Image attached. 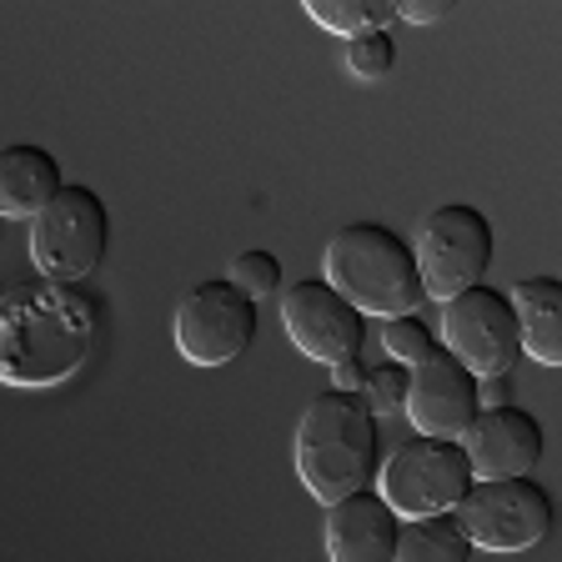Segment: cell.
I'll return each mask as SVG.
<instances>
[{"label": "cell", "mask_w": 562, "mask_h": 562, "mask_svg": "<svg viewBox=\"0 0 562 562\" xmlns=\"http://www.w3.org/2000/svg\"><path fill=\"white\" fill-rule=\"evenodd\" d=\"M281 327H286V337H292V347L302 357L327 367L351 362L367 347V312L351 296H341L327 277H302L286 286Z\"/></svg>", "instance_id": "cell-10"}, {"label": "cell", "mask_w": 562, "mask_h": 562, "mask_svg": "<svg viewBox=\"0 0 562 562\" xmlns=\"http://www.w3.org/2000/svg\"><path fill=\"white\" fill-rule=\"evenodd\" d=\"M261 327L257 296H246L232 277L196 281L176 306V351L191 367H226L236 362Z\"/></svg>", "instance_id": "cell-8"}, {"label": "cell", "mask_w": 562, "mask_h": 562, "mask_svg": "<svg viewBox=\"0 0 562 562\" xmlns=\"http://www.w3.org/2000/svg\"><path fill=\"white\" fill-rule=\"evenodd\" d=\"M462 447H468L477 477H532V468L548 452V432L527 407L497 402V407L477 412V422L462 432Z\"/></svg>", "instance_id": "cell-12"}, {"label": "cell", "mask_w": 562, "mask_h": 562, "mask_svg": "<svg viewBox=\"0 0 562 562\" xmlns=\"http://www.w3.org/2000/svg\"><path fill=\"white\" fill-rule=\"evenodd\" d=\"M442 347H452L482 382H497L522 357L517 302L503 286H472L442 306Z\"/></svg>", "instance_id": "cell-9"}, {"label": "cell", "mask_w": 562, "mask_h": 562, "mask_svg": "<svg viewBox=\"0 0 562 562\" xmlns=\"http://www.w3.org/2000/svg\"><path fill=\"white\" fill-rule=\"evenodd\" d=\"M482 412V376L452 347H437L412 367L407 417L427 437H462Z\"/></svg>", "instance_id": "cell-11"}, {"label": "cell", "mask_w": 562, "mask_h": 562, "mask_svg": "<svg viewBox=\"0 0 562 562\" xmlns=\"http://www.w3.org/2000/svg\"><path fill=\"white\" fill-rule=\"evenodd\" d=\"M472 552H477V542L468 538V527H462L457 513L402 522L397 562H472Z\"/></svg>", "instance_id": "cell-16"}, {"label": "cell", "mask_w": 562, "mask_h": 562, "mask_svg": "<svg viewBox=\"0 0 562 562\" xmlns=\"http://www.w3.org/2000/svg\"><path fill=\"white\" fill-rule=\"evenodd\" d=\"M367 402H372L376 417H392V412H407V392H412V367L402 362H372V372H367Z\"/></svg>", "instance_id": "cell-20"}, {"label": "cell", "mask_w": 562, "mask_h": 562, "mask_svg": "<svg viewBox=\"0 0 562 562\" xmlns=\"http://www.w3.org/2000/svg\"><path fill=\"white\" fill-rule=\"evenodd\" d=\"M60 191H66V181H60L56 151L35 146V140L5 146V156H0V211H5V222H35Z\"/></svg>", "instance_id": "cell-14"}, {"label": "cell", "mask_w": 562, "mask_h": 562, "mask_svg": "<svg viewBox=\"0 0 562 562\" xmlns=\"http://www.w3.org/2000/svg\"><path fill=\"white\" fill-rule=\"evenodd\" d=\"M296 472L316 503H341L382 472V422L367 392L327 386L296 422Z\"/></svg>", "instance_id": "cell-2"}, {"label": "cell", "mask_w": 562, "mask_h": 562, "mask_svg": "<svg viewBox=\"0 0 562 562\" xmlns=\"http://www.w3.org/2000/svg\"><path fill=\"white\" fill-rule=\"evenodd\" d=\"M522 351L538 367H562V277H522L513 286Z\"/></svg>", "instance_id": "cell-15"}, {"label": "cell", "mask_w": 562, "mask_h": 562, "mask_svg": "<svg viewBox=\"0 0 562 562\" xmlns=\"http://www.w3.org/2000/svg\"><path fill=\"white\" fill-rule=\"evenodd\" d=\"M302 5L316 25H327V31L347 35V41L362 31H376V25L386 31V21L397 15L392 0H302Z\"/></svg>", "instance_id": "cell-17"}, {"label": "cell", "mask_w": 562, "mask_h": 562, "mask_svg": "<svg viewBox=\"0 0 562 562\" xmlns=\"http://www.w3.org/2000/svg\"><path fill=\"white\" fill-rule=\"evenodd\" d=\"M382 347H386V357H392V362L417 367L422 357H432L442 341H437V331H432V322H427V316H422V312H407V316H386Z\"/></svg>", "instance_id": "cell-18"}, {"label": "cell", "mask_w": 562, "mask_h": 562, "mask_svg": "<svg viewBox=\"0 0 562 562\" xmlns=\"http://www.w3.org/2000/svg\"><path fill=\"white\" fill-rule=\"evenodd\" d=\"M232 281L241 286L246 296H271V292H281V261H277V251H267V246H246L241 257L232 261Z\"/></svg>", "instance_id": "cell-21"}, {"label": "cell", "mask_w": 562, "mask_h": 562, "mask_svg": "<svg viewBox=\"0 0 562 562\" xmlns=\"http://www.w3.org/2000/svg\"><path fill=\"white\" fill-rule=\"evenodd\" d=\"M472 482H477V468H472L462 437H427V432L402 437L386 452L382 472H376V487L402 513V522L457 513L462 497L472 492Z\"/></svg>", "instance_id": "cell-4"}, {"label": "cell", "mask_w": 562, "mask_h": 562, "mask_svg": "<svg viewBox=\"0 0 562 562\" xmlns=\"http://www.w3.org/2000/svg\"><path fill=\"white\" fill-rule=\"evenodd\" d=\"M327 281L367 316H407L427 302L417 246L386 222H347L327 236Z\"/></svg>", "instance_id": "cell-3"}, {"label": "cell", "mask_w": 562, "mask_h": 562, "mask_svg": "<svg viewBox=\"0 0 562 562\" xmlns=\"http://www.w3.org/2000/svg\"><path fill=\"white\" fill-rule=\"evenodd\" d=\"M457 517L477 548L527 552L558 527V503L538 477H477Z\"/></svg>", "instance_id": "cell-7"}, {"label": "cell", "mask_w": 562, "mask_h": 562, "mask_svg": "<svg viewBox=\"0 0 562 562\" xmlns=\"http://www.w3.org/2000/svg\"><path fill=\"white\" fill-rule=\"evenodd\" d=\"M337 372V386H347V392H362L367 386V372H372V362H362V357H351V362L331 367Z\"/></svg>", "instance_id": "cell-23"}, {"label": "cell", "mask_w": 562, "mask_h": 562, "mask_svg": "<svg viewBox=\"0 0 562 562\" xmlns=\"http://www.w3.org/2000/svg\"><path fill=\"white\" fill-rule=\"evenodd\" d=\"M322 538L331 562H397L402 513L382 497V487H362L327 507Z\"/></svg>", "instance_id": "cell-13"}, {"label": "cell", "mask_w": 562, "mask_h": 562, "mask_svg": "<svg viewBox=\"0 0 562 562\" xmlns=\"http://www.w3.org/2000/svg\"><path fill=\"white\" fill-rule=\"evenodd\" d=\"M392 66H397V46H392V35H386L382 25L347 41V70L357 81H382Z\"/></svg>", "instance_id": "cell-19"}, {"label": "cell", "mask_w": 562, "mask_h": 562, "mask_svg": "<svg viewBox=\"0 0 562 562\" xmlns=\"http://www.w3.org/2000/svg\"><path fill=\"white\" fill-rule=\"evenodd\" d=\"M492 241L497 236H492L487 211L468 206V201H447V206L427 211L417 236H412L427 296H437L447 306L452 296L482 286V277L492 267Z\"/></svg>", "instance_id": "cell-5"}, {"label": "cell", "mask_w": 562, "mask_h": 562, "mask_svg": "<svg viewBox=\"0 0 562 562\" xmlns=\"http://www.w3.org/2000/svg\"><path fill=\"white\" fill-rule=\"evenodd\" d=\"M105 246H111V211L86 181L66 187L31 222V257L41 277L86 281L105 261Z\"/></svg>", "instance_id": "cell-6"}, {"label": "cell", "mask_w": 562, "mask_h": 562, "mask_svg": "<svg viewBox=\"0 0 562 562\" xmlns=\"http://www.w3.org/2000/svg\"><path fill=\"white\" fill-rule=\"evenodd\" d=\"M95 341V302L81 281H15L0 302L5 386H56L76 376Z\"/></svg>", "instance_id": "cell-1"}, {"label": "cell", "mask_w": 562, "mask_h": 562, "mask_svg": "<svg viewBox=\"0 0 562 562\" xmlns=\"http://www.w3.org/2000/svg\"><path fill=\"white\" fill-rule=\"evenodd\" d=\"M447 0H407V5H397V15L402 21H412V25H432V21H447Z\"/></svg>", "instance_id": "cell-22"}]
</instances>
